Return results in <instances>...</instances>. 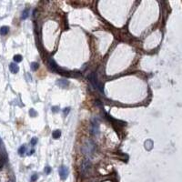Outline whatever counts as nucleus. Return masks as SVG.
<instances>
[{
    "mask_svg": "<svg viewBox=\"0 0 182 182\" xmlns=\"http://www.w3.org/2000/svg\"><path fill=\"white\" fill-rule=\"evenodd\" d=\"M26 145H23V146H21L20 148H19V149H18V153H19V155L20 156H23V155L25 154V152H26Z\"/></svg>",
    "mask_w": 182,
    "mask_h": 182,
    "instance_id": "nucleus-10",
    "label": "nucleus"
},
{
    "mask_svg": "<svg viewBox=\"0 0 182 182\" xmlns=\"http://www.w3.org/2000/svg\"><path fill=\"white\" fill-rule=\"evenodd\" d=\"M58 172H59V176H60V178H61V179L65 180L66 178H67V176H68L69 171L67 167L62 166V167H60L59 169H58Z\"/></svg>",
    "mask_w": 182,
    "mask_h": 182,
    "instance_id": "nucleus-2",
    "label": "nucleus"
},
{
    "mask_svg": "<svg viewBox=\"0 0 182 182\" xmlns=\"http://www.w3.org/2000/svg\"><path fill=\"white\" fill-rule=\"evenodd\" d=\"M92 133L97 135L99 133V122L97 118H94L92 121Z\"/></svg>",
    "mask_w": 182,
    "mask_h": 182,
    "instance_id": "nucleus-3",
    "label": "nucleus"
},
{
    "mask_svg": "<svg viewBox=\"0 0 182 182\" xmlns=\"http://www.w3.org/2000/svg\"><path fill=\"white\" fill-rule=\"evenodd\" d=\"M60 135H61V132H60V130H55V131L53 132V138H54L55 139H58V138H59Z\"/></svg>",
    "mask_w": 182,
    "mask_h": 182,
    "instance_id": "nucleus-11",
    "label": "nucleus"
},
{
    "mask_svg": "<svg viewBox=\"0 0 182 182\" xmlns=\"http://www.w3.org/2000/svg\"><path fill=\"white\" fill-rule=\"evenodd\" d=\"M69 109H70V108H65V110H64V114H65V115H66V114L68 113V112H69Z\"/></svg>",
    "mask_w": 182,
    "mask_h": 182,
    "instance_id": "nucleus-19",
    "label": "nucleus"
},
{
    "mask_svg": "<svg viewBox=\"0 0 182 182\" xmlns=\"http://www.w3.org/2000/svg\"><path fill=\"white\" fill-rule=\"evenodd\" d=\"M29 115L31 116V117H36V115H37V113H36V111L35 110L32 108V109H30V111H29Z\"/></svg>",
    "mask_w": 182,
    "mask_h": 182,
    "instance_id": "nucleus-16",
    "label": "nucleus"
},
{
    "mask_svg": "<svg viewBox=\"0 0 182 182\" xmlns=\"http://www.w3.org/2000/svg\"><path fill=\"white\" fill-rule=\"evenodd\" d=\"M87 78H88V80H89V82L91 83V85L93 86L95 88L99 89L101 93L104 94V90H103V88H102V86H101V84L99 83V80H97V74H96L95 72L90 73V74L87 76Z\"/></svg>",
    "mask_w": 182,
    "mask_h": 182,
    "instance_id": "nucleus-1",
    "label": "nucleus"
},
{
    "mask_svg": "<svg viewBox=\"0 0 182 182\" xmlns=\"http://www.w3.org/2000/svg\"><path fill=\"white\" fill-rule=\"evenodd\" d=\"M51 171V167H45V172H46V174H49Z\"/></svg>",
    "mask_w": 182,
    "mask_h": 182,
    "instance_id": "nucleus-17",
    "label": "nucleus"
},
{
    "mask_svg": "<svg viewBox=\"0 0 182 182\" xmlns=\"http://www.w3.org/2000/svg\"><path fill=\"white\" fill-rule=\"evenodd\" d=\"M31 68L33 69L34 71H36L38 68V64H37V62H33V63L31 64Z\"/></svg>",
    "mask_w": 182,
    "mask_h": 182,
    "instance_id": "nucleus-14",
    "label": "nucleus"
},
{
    "mask_svg": "<svg viewBox=\"0 0 182 182\" xmlns=\"http://www.w3.org/2000/svg\"><path fill=\"white\" fill-rule=\"evenodd\" d=\"M9 69L13 74H17L19 71V67L16 63H11L9 66Z\"/></svg>",
    "mask_w": 182,
    "mask_h": 182,
    "instance_id": "nucleus-8",
    "label": "nucleus"
},
{
    "mask_svg": "<svg viewBox=\"0 0 182 182\" xmlns=\"http://www.w3.org/2000/svg\"><path fill=\"white\" fill-rule=\"evenodd\" d=\"M2 146V140H1V138H0V147Z\"/></svg>",
    "mask_w": 182,
    "mask_h": 182,
    "instance_id": "nucleus-20",
    "label": "nucleus"
},
{
    "mask_svg": "<svg viewBox=\"0 0 182 182\" xmlns=\"http://www.w3.org/2000/svg\"><path fill=\"white\" fill-rule=\"evenodd\" d=\"M84 148L87 149V150L84 151L85 154H92L94 152V150H95V145H94L93 142H91V145H89V141H87V144L84 146Z\"/></svg>",
    "mask_w": 182,
    "mask_h": 182,
    "instance_id": "nucleus-4",
    "label": "nucleus"
},
{
    "mask_svg": "<svg viewBox=\"0 0 182 182\" xmlns=\"http://www.w3.org/2000/svg\"><path fill=\"white\" fill-rule=\"evenodd\" d=\"M37 179V174H34L33 176L31 177V181L32 182H35Z\"/></svg>",
    "mask_w": 182,
    "mask_h": 182,
    "instance_id": "nucleus-18",
    "label": "nucleus"
},
{
    "mask_svg": "<svg viewBox=\"0 0 182 182\" xmlns=\"http://www.w3.org/2000/svg\"><path fill=\"white\" fill-rule=\"evenodd\" d=\"M48 65H49V67H50V69L53 71V72H58V68H59V67H58V65L55 63V61L52 59V58H49Z\"/></svg>",
    "mask_w": 182,
    "mask_h": 182,
    "instance_id": "nucleus-6",
    "label": "nucleus"
},
{
    "mask_svg": "<svg viewBox=\"0 0 182 182\" xmlns=\"http://www.w3.org/2000/svg\"><path fill=\"white\" fill-rule=\"evenodd\" d=\"M28 9H26V10H24L23 11V13H22V18L23 19H26V18H27V17H28Z\"/></svg>",
    "mask_w": 182,
    "mask_h": 182,
    "instance_id": "nucleus-13",
    "label": "nucleus"
},
{
    "mask_svg": "<svg viewBox=\"0 0 182 182\" xmlns=\"http://www.w3.org/2000/svg\"><path fill=\"white\" fill-rule=\"evenodd\" d=\"M37 138H33L31 139V141H30V144H31V146H36V144H37Z\"/></svg>",
    "mask_w": 182,
    "mask_h": 182,
    "instance_id": "nucleus-15",
    "label": "nucleus"
},
{
    "mask_svg": "<svg viewBox=\"0 0 182 182\" xmlns=\"http://www.w3.org/2000/svg\"><path fill=\"white\" fill-rule=\"evenodd\" d=\"M14 61H15L16 63L21 62L22 61V56H21V55H16V56L14 57Z\"/></svg>",
    "mask_w": 182,
    "mask_h": 182,
    "instance_id": "nucleus-12",
    "label": "nucleus"
},
{
    "mask_svg": "<svg viewBox=\"0 0 182 182\" xmlns=\"http://www.w3.org/2000/svg\"><path fill=\"white\" fill-rule=\"evenodd\" d=\"M8 31H9V27H8V26H2V27L0 28V35H2V36L6 35V34L8 33Z\"/></svg>",
    "mask_w": 182,
    "mask_h": 182,
    "instance_id": "nucleus-9",
    "label": "nucleus"
},
{
    "mask_svg": "<svg viewBox=\"0 0 182 182\" xmlns=\"http://www.w3.org/2000/svg\"><path fill=\"white\" fill-rule=\"evenodd\" d=\"M90 167H91V163L88 159H86L85 161L83 162V165H82V173L83 174H86V173L88 172V170L90 169Z\"/></svg>",
    "mask_w": 182,
    "mask_h": 182,
    "instance_id": "nucleus-5",
    "label": "nucleus"
},
{
    "mask_svg": "<svg viewBox=\"0 0 182 182\" xmlns=\"http://www.w3.org/2000/svg\"><path fill=\"white\" fill-rule=\"evenodd\" d=\"M57 85L59 86L62 88H67L69 85V82L66 79H58V82H57Z\"/></svg>",
    "mask_w": 182,
    "mask_h": 182,
    "instance_id": "nucleus-7",
    "label": "nucleus"
}]
</instances>
